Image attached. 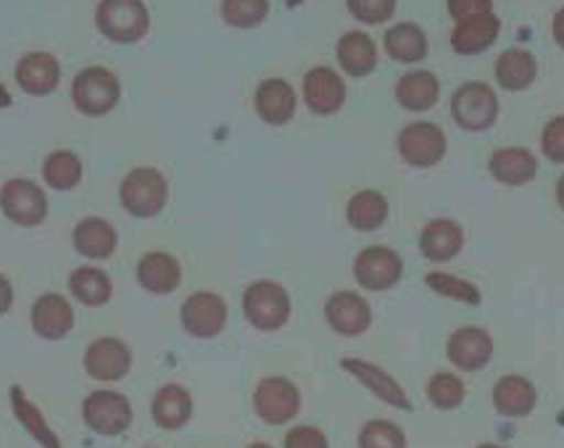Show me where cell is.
Listing matches in <instances>:
<instances>
[{"mask_svg":"<svg viewBox=\"0 0 564 448\" xmlns=\"http://www.w3.org/2000/svg\"><path fill=\"white\" fill-rule=\"evenodd\" d=\"M119 204L135 219H153L170 204V183L156 166H135L119 185Z\"/></svg>","mask_w":564,"mask_h":448,"instance_id":"6da1fadb","label":"cell"},{"mask_svg":"<svg viewBox=\"0 0 564 448\" xmlns=\"http://www.w3.org/2000/svg\"><path fill=\"white\" fill-rule=\"evenodd\" d=\"M293 314V301L285 285L274 280H257L243 293V317L261 332L282 330Z\"/></svg>","mask_w":564,"mask_h":448,"instance_id":"7a4b0ae2","label":"cell"},{"mask_svg":"<svg viewBox=\"0 0 564 448\" xmlns=\"http://www.w3.org/2000/svg\"><path fill=\"white\" fill-rule=\"evenodd\" d=\"M96 26L111 43L132 45L151 32V13L143 0H100Z\"/></svg>","mask_w":564,"mask_h":448,"instance_id":"3957f363","label":"cell"},{"mask_svg":"<svg viewBox=\"0 0 564 448\" xmlns=\"http://www.w3.org/2000/svg\"><path fill=\"white\" fill-rule=\"evenodd\" d=\"M122 98V83L106 66H87L72 83L74 109L85 117H106Z\"/></svg>","mask_w":564,"mask_h":448,"instance_id":"277c9868","label":"cell"},{"mask_svg":"<svg viewBox=\"0 0 564 448\" xmlns=\"http://www.w3.org/2000/svg\"><path fill=\"white\" fill-rule=\"evenodd\" d=\"M499 111V96L488 83H465L452 96V117L465 132L491 130Z\"/></svg>","mask_w":564,"mask_h":448,"instance_id":"5b68a950","label":"cell"},{"mask_svg":"<svg viewBox=\"0 0 564 448\" xmlns=\"http://www.w3.org/2000/svg\"><path fill=\"white\" fill-rule=\"evenodd\" d=\"M395 151H399L401 162L414 166V170H430L446 159L448 138L441 124L412 122L395 138Z\"/></svg>","mask_w":564,"mask_h":448,"instance_id":"8992f818","label":"cell"},{"mask_svg":"<svg viewBox=\"0 0 564 448\" xmlns=\"http://www.w3.org/2000/svg\"><path fill=\"white\" fill-rule=\"evenodd\" d=\"M404 277V259L388 245H367L354 259L356 285L372 293H386Z\"/></svg>","mask_w":564,"mask_h":448,"instance_id":"52a82bcc","label":"cell"},{"mask_svg":"<svg viewBox=\"0 0 564 448\" xmlns=\"http://www.w3.org/2000/svg\"><path fill=\"white\" fill-rule=\"evenodd\" d=\"M83 419L96 436L117 438L132 425V404L119 391H93L83 401Z\"/></svg>","mask_w":564,"mask_h":448,"instance_id":"ba28073f","label":"cell"},{"mask_svg":"<svg viewBox=\"0 0 564 448\" xmlns=\"http://www.w3.org/2000/svg\"><path fill=\"white\" fill-rule=\"evenodd\" d=\"M253 409L267 425H288L301 412V391L293 380L264 378L253 391Z\"/></svg>","mask_w":564,"mask_h":448,"instance_id":"9c48e42d","label":"cell"},{"mask_svg":"<svg viewBox=\"0 0 564 448\" xmlns=\"http://www.w3.org/2000/svg\"><path fill=\"white\" fill-rule=\"evenodd\" d=\"M0 209L13 225L37 227L48 217V198L32 179H9L0 187Z\"/></svg>","mask_w":564,"mask_h":448,"instance_id":"30bf717a","label":"cell"},{"mask_svg":"<svg viewBox=\"0 0 564 448\" xmlns=\"http://www.w3.org/2000/svg\"><path fill=\"white\" fill-rule=\"evenodd\" d=\"M180 323L187 336L200 340L217 338L227 325V301L212 291L191 293L180 309Z\"/></svg>","mask_w":564,"mask_h":448,"instance_id":"8fae6325","label":"cell"},{"mask_svg":"<svg viewBox=\"0 0 564 448\" xmlns=\"http://www.w3.org/2000/svg\"><path fill=\"white\" fill-rule=\"evenodd\" d=\"M325 319L338 336L359 338L372 327V306L361 293L338 291L325 301Z\"/></svg>","mask_w":564,"mask_h":448,"instance_id":"7c38bea8","label":"cell"},{"mask_svg":"<svg viewBox=\"0 0 564 448\" xmlns=\"http://www.w3.org/2000/svg\"><path fill=\"white\" fill-rule=\"evenodd\" d=\"M340 367H344V372L351 374L356 383L365 385L367 391L378 401H382L386 406H391V409H401V412L412 409V401H409V393L404 391V385H401L391 372L382 370V367L372 364V361L367 359H354V357L340 361Z\"/></svg>","mask_w":564,"mask_h":448,"instance_id":"4fadbf2b","label":"cell"},{"mask_svg":"<svg viewBox=\"0 0 564 448\" xmlns=\"http://www.w3.org/2000/svg\"><path fill=\"white\" fill-rule=\"evenodd\" d=\"M494 338L491 332L482 330V327H475V325H467V327H459V330H454L452 336H448V343H446V357L456 370L462 372H480L486 370L488 364H491L494 359Z\"/></svg>","mask_w":564,"mask_h":448,"instance_id":"5bb4252c","label":"cell"},{"mask_svg":"<svg viewBox=\"0 0 564 448\" xmlns=\"http://www.w3.org/2000/svg\"><path fill=\"white\" fill-rule=\"evenodd\" d=\"M304 100L308 111L317 113V117H333L344 109L346 103V83L338 72L330 66H314L304 75V85H301Z\"/></svg>","mask_w":564,"mask_h":448,"instance_id":"9a60e30c","label":"cell"},{"mask_svg":"<svg viewBox=\"0 0 564 448\" xmlns=\"http://www.w3.org/2000/svg\"><path fill=\"white\" fill-rule=\"evenodd\" d=\"M85 372L98 383H119L132 367V351L119 338H96L85 351Z\"/></svg>","mask_w":564,"mask_h":448,"instance_id":"2e32d148","label":"cell"},{"mask_svg":"<svg viewBox=\"0 0 564 448\" xmlns=\"http://www.w3.org/2000/svg\"><path fill=\"white\" fill-rule=\"evenodd\" d=\"M253 109L259 119L270 127H282L295 117L299 109V96H295L293 85L288 79L270 77L261 79L257 92H253Z\"/></svg>","mask_w":564,"mask_h":448,"instance_id":"e0dca14e","label":"cell"},{"mask_svg":"<svg viewBox=\"0 0 564 448\" xmlns=\"http://www.w3.org/2000/svg\"><path fill=\"white\" fill-rule=\"evenodd\" d=\"M465 249V230L456 219H430L420 232V253L430 264H448Z\"/></svg>","mask_w":564,"mask_h":448,"instance_id":"ac0fdd59","label":"cell"},{"mask_svg":"<svg viewBox=\"0 0 564 448\" xmlns=\"http://www.w3.org/2000/svg\"><path fill=\"white\" fill-rule=\"evenodd\" d=\"M138 283L153 296H170L183 283V264L170 251H148L138 262Z\"/></svg>","mask_w":564,"mask_h":448,"instance_id":"d6986e66","label":"cell"},{"mask_svg":"<svg viewBox=\"0 0 564 448\" xmlns=\"http://www.w3.org/2000/svg\"><path fill=\"white\" fill-rule=\"evenodd\" d=\"M72 243L79 256L93 259V262H104V259H111L113 251H117L119 232L113 230L109 219L85 217L74 225Z\"/></svg>","mask_w":564,"mask_h":448,"instance_id":"ffe728a7","label":"cell"},{"mask_svg":"<svg viewBox=\"0 0 564 448\" xmlns=\"http://www.w3.org/2000/svg\"><path fill=\"white\" fill-rule=\"evenodd\" d=\"M488 172H491L496 183L507 187H522L533 183L535 175H539V159L528 149H520V145H507V149L491 153Z\"/></svg>","mask_w":564,"mask_h":448,"instance_id":"44dd1931","label":"cell"},{"mask_svg":"<svg viewBox=\"0 0 564 448\" xmlns=\"http://www.w3.org/2000/svg\"><path fill=\"white\" fill-rule=\"evenodd\" d=\"M74 327V309L62 293H45L32 306V330L45 340H62Z\"/></svg>","mask_w":564,"mask_h":448,"instance_id":"7402d4cb","label":"cell"},{"mask_svg":"<svg viewBox=\"0 0 564 448\" xmlns=\"http://www.w3.org/2000/svg\"><path fill=\"white\" fill-rule=\"evenodd\" d=\"M17 83L26 96H51L62 83V64L51 53H30L17 64Z\"/></svg>","mask_w":564,"mask_h":448,"instance_id":"603a6c76","label":"cell"},{"mask_svg":"<svg viewBox=\"0 0 564 448\" xmlns=\"http://www.w3.org/2000/svg\"><path fill=\"white\" fill-rule=\"evenodd\" d=\"M335 58H338L340 69L346 72L348 77L361 79L367 75H372L378 69V45L375 40L367 35V32H346L340 35L338 45H335Z\"/></svg>","mask_w":564,"mask_h":448,"instance_id":"cb8c5ba5","label":"cell"},{"mask_svg":"<svg viewBox=\"0 0 564 448\" xmlns=\"http://www.w3.org/2000/svg\"><path fill=\"white\" fill-rule=\"evenodd\" d=\"M535 404H539V391L522 374H503L499 383L494 385V409L501 417H528L535 409Z\"/></svg>","mask_w":564,"mask_h":448,"instance_id":"d4e9b609","label":"cell"},{"mask_svg":"<svg viewBox=\"0 0 564 448\" xmlns=\"http://www.w3.org/2000/svg\"><path fill=\"white\" fill-rule=\"evenodd\" d=\"M151 417L161 430H183L193 417V396L187 387L177 383L161 385L151 401Z\"/></svg>","mask_w":564,"mask_h":448,"instance_id":"484cf974","label":"cell"},{"mask_svg":"<svg viewBox=\"0 0 564 448\" xmlns=\"http://www.w3.org/2000/svg\"><path fill=\"white\" fill-rule=\"evenodd\" d=\"M501 19L496 13H482V17L465 19L456 22L452 32V48L459 56H475V53H486L499 40Z\"/></svg>","mask_w":564,"mask_h":448,"instance_id":"4316f807","label":"cell"},{"mask_svg":"<svg viewBox=\"0 0 564 448\" xmlns=\"http://www.w3.org/2000/svg\"><path fill=\"white\" fill-rule=\"evenodd\" d=\"M395 100H399L401 109L422 113L430 111L441 100V83L433 72L427 69H414L401 75L395 83Z\"/></svg>","mask_w":564,"mask_h":448,"instance_id":"83f0119b","label":"cell"},{"mask_svg":"<svg viewBox=\"0 0 564 448\" xmlns=\"http://www.w3.org/2000/svg\"><path fill=\"white\" fill-rule=\"evenodd\" d=\"M391 217V204L382 196L380 190H367L354 193L346 204V222L354 227L356 232H375Z\"/></svg>","mask_w":564,"mask_h":448,"instance_id":"f1b7e54d","label":"cell"},{"mask_svg":"<svg viewBox=\"0 0 564 448\" xmlns=\"http://www.w3.org/2000/svg\"><path fill=\"white\" fill-rule=\"evenodd\" d=\"M496 83L509 92H522L539 77V62L535 56L525 48H509L496 58Z\"/></svg>","mask_w":564,"mask_h":448,"instance_id":"f546056e","label":"cell"},{"mask_svg":"<svg viewBox=\"0 0 564 448\" xmlns=\"http://www.w3.org/2000/svg\"><path fill=\"white\" fill-rule=\"evenodd\" d=\"M382 48L399 64H420L427 56L430 43L425 30L414 22H399L382 37Z\"/></svg>","mask_w":564,"mask_h":448,"instance_id":"4dcf8cb0","label":"cell"},{"mask_svg":"<svg viewBox=\"0 0 564 448\" xmlns=\"http://www.w3.org/2000/svg\"><path fill=\"white\" fill-rule=\"evenodd\" d=\"M69 293L83 306H104L113 296V283L98 266H77L69 274Z\"/></svg>","mask_w":564,"mask_h":448,"instance_id":"1f68e13d","label":"cell"},{"mask_svg":"<svg viewBox=\"0 0 564 448\" xmlns=\"http://www.w3.org/2000/svg\"><path fill=\"white\" fill-rule=\"evenodd\" d=\"M85 166L74 151H53L43 162V183L53 190L66 193L83 183Z\"/></svg>","mask_w":564,"mask_h":448,"instance_id":"d6a6232c","label":"cell"},{"mask_svg":"<svg viewBox=\"0 0 564 448\" xmlns=\"http://www.w3.org/2000/svg\"><path fill=\"white\" fill-rule=\"evenodd\" d=\"M11 406H13V414H17V419L22 423L24 430L30 433V436L35 438L40 446H43V448H64L56 433H53L48 423H45V417L40 414L37 406L24 396L22 387H17V385L11 387Z\"/></svg>","mask_w":564,"mask_h":448,"instance_id":"836d02e7","label":"cell"},{"mask_svg":"<svg viewBox=\"0 0 564 448\" xmlns=\"http://www.w3.org/2000/svg\"><path fill=\"white\" fill-rule=\"evenodd\" d=\"M425 285L435 293V296L456 301V304H465V306H480L482 304L480 287L475 283H469V280H465V277H459V274L443 272V270L427 272L425 274Z\"/></svg>","mask_w":564,"mask_h":448,"instance_id":"e575fe53","label":"cell"},{"mask_svg":"<svg viewBox=\"0 0 564 448\" xmlns=\"http://www.w3.org/2000/svg\"><path fill=\"white\" fill-rule=\"evenodd\" d=\"M467 387L465 380L454 372H435L427 380V401L441 412H454L465 404Z\"/></svg>","mask_w":564,"mask_h":448,"instance_id":"d590c367","label":"cell"},{"mask_svg":"<svg viewBox=\"0 0 564 448\" xmlns=\"http://www.w3.org/2000/svg\"><path fill=\"white\" fill-rule=\"evenodd\" d=\"M270 0H221V19L235 30H253L270 17Z\"/></svg>","mask_w":564,"mask_h":448,"instance_id":"8d00e7d4","label":"cell"},{"mask_svg":"<svg viewBox=\"0 0 564 448\" xmlns=\"http://www.w3.org/2000/svg\"><path fill=\"white\" fill-rule=\"evenodd\" d=\"M359 448H406V433L391 419H369L359 433Z\"/></svg>","mask_w":564,"mask_h":448,"instance_id":"74e56055","label":"cell"},{"mask_svg":"<svg viewBox=\"0 0 564 448\" xmlns=\"http://www.w3.org/2000/svg\"><path fill=\"white\" fill-rule=\"evenodd\" d=\"M399 0H346V9L361 24H386L393 19Z\"/></svg>","mask_w":564,"mask_h":448,"instance_id":"f35d334b","label":"cell"},{"mask_svg":"<svg viewBox=\"0 0 564 448\" xmlns=\"http://www.w3.org/2000/svg\"><path fill=\"white\" fill-rule=\"evenodd\" d=\"M541 151L549 162L564 164V117H556L543 127Z\"/></svg>","mask_w":564,"mask_h":448,"instance_id":"ab89813d","label":"cell"},{"mask_svg":"<svg viewBox=\"0 0 564 448\" xmlns=\"http://www.w3.org/2000/svg\"><path fill=\"white\" fill-rule=\"evenodd\" d=\"M282 448H330L325 433L314 425H299L293 430H288Z\"/></svg>","mask_w":564,"mask_h":448,"instance_id":"60d3db41","label":"cell"},{"mask_svg":"<svg viewBox=\"0 0 564 448\" xmlns=\"http://www.w3.org/2000/svg\"><path fill=\"white\" fill-rule=\"evenodd\" d=\"M446 6L454 22H465V19L482 17V13H494V0H446Z\"/></svg>","mask_w":564,"mask_h":448,"instance_id":"b9f144b4","label":"cell"},{"mask_svg":"<svg viewBox=\"0 0 564 448\" xmlns=\"http://www.w3.org/2000/svg\"><path fill=\"white\" fill-rule=\"evenodd\" d=\"M11 304H13V287L9 283V277H3V274H0V314L9 312Z\"/></svg>","mask_w":564,"mask_h":448,"instance_id":"7bdbcfd3","label":"cell"},{"mask_svg":"<svg viewBox=\"0 0 564 448\" xmlns=\"http://www.w3.org/2000/svg\"><path fill=\"white\" fill-rule=\"evenodd\" d=\"M552 32H554V40L556 45L564 51V6L560 11L554 13V22H552Z\"/></svg>","mask_w":564,"mask_h":448,"instance_id":"ee69618b","label":"cell"},{"mask_svg":"<svg viewBox=\"0 0 564 448\" xmlns=\"http://www.w3.org/2000/svg\"><path fill=\"white\" fill-rule=\"evenodd\" d=\"M556 204H560V209L564 211V175L560 177V183H556Z\"/></svg>","mask_w":564,"mask_h":448,"instance_id":"f6af8a7d","label":"cell"},{"mask_svg":"<svg viewBox=\"0 0 564 448\" xmlns=\"http://www.w3.org/2000/svg\"><path fill=\"white\" fill-rule=\"evenodd\" d=\"M11 106V92L0 85V109H9Z\"/></svg>","mask_w":564,"mask_h":448,"instance_id":"bcb514c9","label":"cell"},{"mask_svg":"<svg viewBox=\"0 0 564 448\" xmlns=\"http://www.w3.org/2000/svg\"><path fill=\"white\" fill-rule=\"evenodd\" d=\"M301 3H304V0H285V6H288V9H299Z\"/></svg>","mask_w":564,"mask_h":448,"instance_id":"7dc6e473","label":"cell"},{"mask_svg":"<svg viewBox=\"0 0 564 448\" xmlns=\"http://www.w3.org/2000/svg\"><path fill=\"white\" fill-rule=\"evenodd\" d=\"M246 448H274V446H270V444H251V446H246Z\"/></svg>","mask_w":564,"mask_h":448,"instance_id":"c3c4849f","label":"cell"},{"mask_svg":"<svg viewBox=\"0 0 564 448\" xmlns=\"http://www.w3.org/2000/svg\"><path fill=\"white\" fill-rule=\"evenodd\" d=\"M478 448H507V446H496V444H480Z\"/></svg>","mask_w":564,"mask_h":448,"instance_id":"681fc988","label":"cell"}]
</instances>
